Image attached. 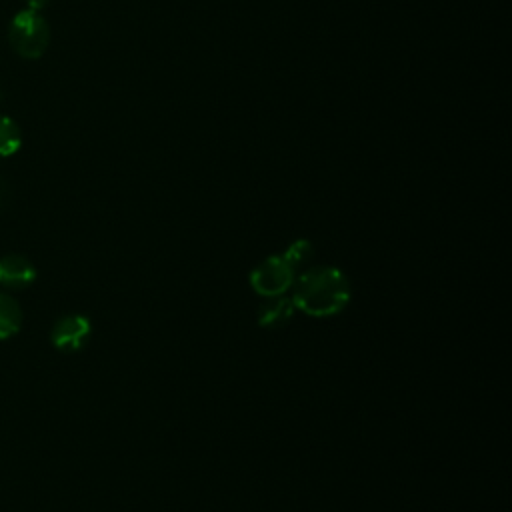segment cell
I'll use <instances>...</instances> for the list:
<instances>
[{
	"instance_id": "5b68a950",
	"label": "cell",
	"mask_w": 512,
	"mask_h": 512,
	"mask_svg": "<svg viewBox=\"0 0 512 512\" xmlns=\"http://www.w3.org/2000/svg\"><path fill=\"white\" fill-rule=\"evenodd\" d=\"M36 278L34 264L20 254H6L0 258V284L8 288H24Z\"/></svg>"
},
{
	"instance_id": "3957f363",
	"label": "cell",
	"mask_w": 512,
	"mask_h": 512,
	"mask_svg": "<svg viewBox=\"0 0 512 512\" xmlns=\"http://www.w3.org/2000/svg\"><path fill=\"white\" fill-rule=\"evenodd\" d=\"M292 278L294 266L288 262L286 256L270 258L252 272V286L256 292L274 298L280 296L286 288H290Z\"/></svg>"
},
{
	"instance_id": "8992f818",
	"label": "cell",
	"mask_w": 512,
	"mask_h": 512,
	"mask_svg": "<svg viewBox=\"0 0 512 512\" xmlns=\"http://www.w3.org/2000/svg\"><path fill=\"white\" fill-rule=\"evenodd\" d=\"M20 326H22L20 304L12 296L0 292V340L14 336L20 330Z\"/></svg>"
},
{
	"instance_id": "ba28073f",
	"label": "cell",
	"mask_w": 512,
	"mask_h": 512,
	"mask_svg": "<svg viewBox=\"0 0 512 512\" xmlns=\"http://www.w3.org/2000/svg\"><path fill=\"white\" fill-rule=\"evenodd\" d=\"M290 316V302L286 300H272L270 306L262 308L260 314V322L264 326H278L280 322H284Z\"/></svg>"
},
{
	"instance_id": "7a4b0ae2",
	"label": "cell",
	"mask_w": 512,
	"mask_h": 512,
	"mask_svg": "<svg viewBox=\"0 0 512 512\" xmlns=\"http://www.w3.org/2000/svg\"><path fill=\"white\" fill-rule=\"evenodd\" d=\"M8 40L22 58H40L50 42V26L38 10H20L10 22Z\"/></svg>"
},
{
	"instance_id": "9c48e42d",
	"label": "cell",
	"mask_w": 512,
	"mask_h": 512,
	"mask_svg": "<svg viewBox=\"0 0 512 512\" xmlns=\"http://www.w3.org/2000/svg\"><path fill=\"white\" fill-rule=\"evenodd\" d=\"M46 4H48V0H28V8L30 10H40Z\"/></svg>"
},
{
	"instance_id": "52a82bcc",
	"label": "cell",
	"mask_w": 512,
	"mask_h": 512,
	"mask_svg": "<svg viewBox=\"0 0 512 512\" xmlns=\"http://www.w3.org/2000/svg\"><path fill=\"white\" fill-rule=\"evenodd\" d=\"M22 134L18 124L10 118L0 114V156H10L20 148Z\"/></svg>"
},
{
	"instance_id": "277c9868",
	"label": "cell",
	"mask_w": 512,
	"mask_h": 512,
	"mask_svg": "<svg viewBox=\"0 0 512 512\" xmlns=\"http://www.w3.org/2000/svg\"><path fill=\"white\" fill-rule=\"evenodd\" d=\"M90 336V322L80 314L62 316L50 332L52 344L62 352H76L84 346L86 338Z\"/></svg>"
},
{
	"instance_id": "6da1fadb",
	"label": "cell",
	"mask_w": 512,
	"mask_h": 512,
	"mask_svg": "<svg viewBox=\"0 0 512 512\" xmlns=\"http://www.w3.org/2000/svg\"><path fill=\"white\" fill-rule=\"evenodd\" d=\"M348 300V282L334 268H314L300 276L294 304L312 316L336 314Z\"/></svg>"
}]
</instances>
